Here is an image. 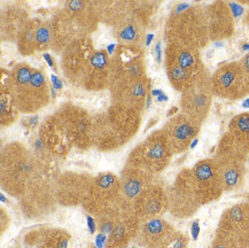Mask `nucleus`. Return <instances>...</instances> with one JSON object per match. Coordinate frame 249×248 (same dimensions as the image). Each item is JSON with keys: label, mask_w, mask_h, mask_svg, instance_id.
I'll return each mask as SVG.
<instances>
[{"label": "nucleus", "mask_w": 249, "mask_h": 248, "mask_svg": "<svg viewBox=\"0 0 249 248\" xmlns=\"http://www.w3.org/2000/svg\"><path fill=\"white\" fill-rule=\"evenodd\" d=\"M154 177L146 171L125 164L120 176L121 196L124 211L133 212L136 201L143 191L154 183Z\"/></svg>", "instance_id": "nucleus-18"}, {"label": "nucleus", "mask_w": 249, "mask_h": 248, "mask_svg": "<svg viewBox=\"0 0 249 248\" xmlns=\"http://www.w3.org/2000/svg\"><path fill=\"white\" fill-rule=\"evenodd\" d=\"M25 248H29V247H25Z\"/></svg>", "instance_id": "nucleus-50"}, {"label": "nucleus", "mask_w": 249, "mask_h": 248, "mask_svg": "<svg viewBox=\"0 0 249 248\" xmlns=\"http://www.w3.org/2000/svg\"><path fill=\"white\" fill-rule=\"evenodd\" d=\"M65 114L74 147L86 149L93 146L92 138V117L79 108H68Z\"/></svg>", "instance_id": "nucleus-25"}, {"label": "nucleus", "mask_w": 249, "mask_h": 248, "mask_svg": "<svg viewBox=\"0 0 249 248\" xmlns=\"http://www.w3.org/2000/svg\"><path fill=\"white\" fill-rule=\"evenodd\" d=\"M193 185L201 205H208L225 192L215 158L203 159L192 168Z\"/></svg>", "instance_id": "nucleus-11"}, {"label": "nucleus", "mask_w": 249, "mask_h": 248, "mask_svg": "<svg viewBox=\"0 0 249 248\" xmlns=\"http://www.w3.org/2000/svg\"><path fill=\"white\" fill-rule=\"evenodd\" d=\"M6 89L11 93L18 113H35L49 104L51 89L44 74L27 63L15 66L6 78Z\"/></svg>", "instance_id": "nucleus-4"}, {"label": "nucleus", "mask_w": 249, "mask_h": 248, "mask_svg": "<svg viewBox=\"0 0 249 248\" xmlns=\"http://www.w3.org/2000/svg\"><path fill=\"white\" fill-rule=\"evenodd\" d=\"M130 248H136V247H135V246H133V247H130Z\"/></svg>", "instance_id": "nucleus-49"}, {"label": "nucleus", "mask_w": 249, "mask_h": 248, "mask_svg": "<svg viewBox=\"0 0 249 248\" xmlns=\"http://www.w3.org/2000/svg\"><path fill=\"white\" fill-rule=\"evenodd\" d=\"M174 225L162 217L151 218L140 222L136 243L142 248H161L176 236Z\"/></svg>", "instance_id": "nucleus-21"}, {"label": "nucleus", "mask_w": 249, "mask_h": 248, "mask_svg": "<svg viewBox=\"0 0 249 248\" xmlns=\"http://www.w3.org/2000/svg\"><path fill=\"white\" fill-rule=\"evenodd\" d=\"M165 39L167 44H181L196 50L207 46L210 38L206 6L186 2L176 5L165 27Z\"/></svg>", "instance_id": "nucleus-3"}, {"label": "nucleus", "mask_w": 249, "mask_h": 248, "mask_svg": "<svg viewBox=\"0 0 249 248\" xmlns=\"http://www.w3.org/2000/svg\"><path fill=\"white\" fill-rule=\"evenodd\" d=\"M140 221L133 212H123L107 238L106 248H126L136 240Z\"/></svg>", "instance_id": "nucleus-26"}, {"label": "nucleus", "mask_w": 249, "mask_h": 248, "mask_svg": "<svg viewBox=\"0 0 249 248\" xmlns=\"http://www.w3.org/2000/svg\"><path fill=\"white\" fill-rule=\"evenodd\" d=\"M240 65L242 67V71H244L246 82H247L248 90H249V53L246 54L244 58L240 60Z\"/></svg>", "instance_id": "nucleus-34"}, {"label": "nucleus", "mask_w": 249, "mask_h": 248, "mask_svg": "<svg viewBox=\"0 0 249 248\" xmlns=\"http://www.w3.org/2000/svg\"><path fill=\"white\" fill-rule=\"evenodd\" d=\"M93 180L90 175L65 173L55 182L57 203L63 206L83 205Z\"/></svg>", "instance_id": "nucleus-17"}, {"label": "nucleus", "mask_w": 249, "mask_h": 248, "mask_svg": "<svg viewBox=\"0 0 249 248\" xmlns=\"http://www.w3.org/2000/svg\"><path fill=\"white\" fill-rule=\"evenodd\" d=\"M5 216H6V213H5V211L4 209H1V232H4L5 230H6V227H5V223L6 224H9V218H8V216L7 217L5 218Z\"/></svg>", "instance_id": "nucleus-41"}, {"label": "nucleus", "mask_w": 249, "mask_h": 248, "mask_svg": "<svg viewBox=\"0 0 249 248\" xmlns=\"http://www.w3.org/2000/svg\"><path fill=\"white\" fill-rule=\"evenodd\" d=\"M37 21H28L25 22L20 30L18 35V50L24 55H29L36 52L37 41H36V30H37Z\"/></svg>", "instance_id": "nucleus-29"}, {"label": "nucleus", "mask_w": 249, "mask_h": 248, "mask_svg": "<svg viewBox=\"0 0 249 248\" xmlns=\"http://www.w3.org/2000/svg\"><path fill=\"white\" fill-rule=\"evenodd\" d=\"M213 95L228 100H238L249 94L240 61L224 63L212 75Z\"/></svg>", "instance_id": "nucleus-12"}, {"label": "nucleus", "mask_w": 249, "mask_h": 248, "mask_svg": "<svg viewBox=\"0 0 249 248\" xmlns=\"http://www.w3.org/2000/svg\"><path fill=\"white\" fill-rule=\"evenodd\" d=\"M110 85V58L107 51H95L89 62L81 87L100 91Z\"/></svg>", "instance_id": "nucleus-23"}, {"label": "nucleus", "mask_w": 249, "mask_h": 248, "mask_svg": "<svg viewBox=\"0 0 249 248\" xmlns=\"http://www.w3.org/2000/svg\"><path fill=\"white\" fill-rule=\"evenodd\" d=\"M139 125V112L113 104L106 112L92 117L93 146L105 152L122 147L135 137Z\"/></svg>", "instance_id": "nucleus-1"}, {"label": "nucleus", "mask_w": 249, "mask_h": 248, "mask_svg": "<svg viewBox=\"0 0 249 248\" xmlns=\"http://www.w3.org/2000/svg\"><path fill=\"white\" fill-rule=\"evenodd\" d=\"M86 222H88V228L91 234H93L95 230H97V222L95 218L92 217L91 215H86Z\"/></svg>", "instance_id": "nucleus-36"}, {"label": "nucleus", "mask_w": 249, "mask_h": 248, "mask_svg": "<svg viewBox=\"0 0 249 248\" xmlns=\"http://www.w3.org/2000/svg\"><path fill=\"white\" fill-rule=\"evenodd\" d=\"M43 56H44V59L46 60V62L49 63V66L51 67V68H54V60L52 59V56H51L49 53H44Z\"/></svg>", "instance_id": "nucleus-42"}, {"label": "nucleus", "mask_w": 249, "mask_h": 248, "mask_svg": "<svg viewBox=\"0 0 249 248\" xmlns=\"http://www.w3.org/2000/svg\"><path fill=\"white\" fill-rule=\"evenodd\" d=\"M200 129L201 124L185 114L179 113L168 120L162 128V131L167 137L169 145L176 155L184 153L191 147V144L199 135Z\"/></svg>", "instance_id": "nucleus-16"}, {"label": "nucleus", "mask_w": 249, "mask_h": 248, "mask_svg": "<svg viewBox=\"0 0 249 248\" xmlns=\"http://www.w3.org/2000/svg\"><path fill=\"white\" fill-rule=\"evenodd\" d=\"M39 136L46 151L55 157H65L74 147L68 123L61 110L43 123Z\"/></svg>", "instance_id": "nucleus-14"}, {"label": "nucleus", "mask_w": 249, "mask_h": 248, "mask_svg": "<svg viewBox=\"0 0 249 248\" xmlns=\"http://www.w3.org/2000/svg\"><path fill=\"white\" fill-rule=\"evenodd\" d=\"M229 6H230V9H231L233 17H238V15H240L242 11H244L242 7H240V6L237 4H229Z\"/></svg>", "instance_id": "nucleus-40"}, {"label": "nucleus", "mask_w": 249, "mask_h": 248, "mask_svg": "<svg viewBox=\"0 0 249 248\" xmlns=\"http://www.w3.org/2000/svg\"><path fill=\"white\" fill-rule=\"evenodd\" d=\"M169 212L176 218H190L202 206L193 185L192 170L183 169L168 190Z\"/></svg>", "instance_id": "nucleus-8"}, {"label": "nucleus", "mask_w": 249, "mask_h": 248, "mask_svg": "<svg viewBox=\"0 0 249 248\" xmlns=\"http://www.w3.org/2000/svg\"><path fill=\"white\" fill-rule=\"evenodd\" d=\"M115 51H116V44H110V45L107 46V53L109 54V55L113 56Z\"/></svg>", "instance_id": "nucleus-43"}, {"label": "nucleus", "mask_w": 249, "mask_h": 248, "mask_svg": "<svg viewBox=\"0 0 249 248\" xmlns=\"http://www.w3.org/2000/svg\"><path fill=\"white\" fill-rule=\"evenodd\" d=\"M210 40H222L231 37L234 31V17L229 4L215 1L206 6Z\"/></svg>", "instance_id": "nucleus-22"}, {"label": "nucleus", "mask_w": 249, "mask_h": 248, "mask_svg": "<svg viewBox=\"0 0 249 248\" xmlns=\"http://www.w3.org/2000/svg\"><path fill=\"white\" fill-rule=\"evenodd\" d=\"M155 54H156V60L159 63L162 62V41H158L155 45Z\"/></svg>", "instance_id": "nucleus-39"}, {"label": "nucleus", "mask_w": 249, "mask_h": 248, "mask_svg": "<svg viewBox=\"0 0 249 248\" xmlns=\"http://www.w3.org/2000/svg\"><path fill=\"white\" fill-rule=\"evenodd\" d=\"M216 233L229 238L239 248H249V202H239L226 209Z\"/></svg>", "instance_id": "nucleus-13"}, {"label": "nucleus", "mask_w": 249, "mask_h": 248, "mask_svg": "<svg viewBox=\"0 0 249 248\" xmlns=\"http://www.w3.org/2000/svg\"><path fill=\"white\" fill-rule=\"evenodd\" d=\"M51 82H52V88L55 89V90H61L63 88L61 79L57 77L56 75H51Z\"/></svg>", "instance_id": "nucleus-37"}, {"label": "nucleus", "mask_w": 249, "mask_h": 248, "mask_svg": "<svg viewBox=\"0 0 249 248\" xmlns=\"http://www.w3.org/2000/svg\"><path fill=\"white\" fill-rule=\"evenodd\" d=\"M187 237L185 236V234L180 233V232H177L176 236L172 238L167 245H164V246L161 248H187Z\"/></svg>", "instance_id": "nucleus-32"}, {"label": "nucleus", "mask_w": 249, "mask_h": 248, "mask_svg": "<svg viewBox=\"0 0 249 248\" xmlns=\"http://www.w3.org/2000/svg\"><path fill=\"white\" fill-rule=\"evenodd\" d=\"M18 110L15 107L14 101L7 89H1V97H0V120L2 126H8L15 122L18 119Z\"/></svg>", "instance_id": "nucleus-30"}, {"label": "nucleus", "mask_w": 249, "mask_h": 248, "mask_svg": "<svg viewBox=\"0 0 249 248\" xmlns=\"http://www.w3.org/2000/svg\"><path fill=\"white\" fill-rule=\"evenodd\" d=\"M162 93H163V92H162L161 90H153L151 94L153 95V97H159V95H161Z\"/></svg>", "instance_id": "nucleus-46"}, {"label": "nucleus", "mask_w": 249, "mask_h": 248, "mask_svg": "<svg viewBox=\"0 0 249 248\" xmlns=\"http://www.w3.org/2000/svg\"><path fill=\"white\" fill-rule=\"evenodd\" d=\"M215 160L218 165L225 192H233L241 189L245 183L247 158L238 157V155L216 154Z\"/></svg>", "instance_id": "nucleus-24"}, {"label": "nucleus", "mask_w": 249, "mask_h": 248, "mask_svg": "<svg viewBox=\"0 0 249 248\" xmlns=\"http://www.w3.org/2000/svg\"><path fill=\"white\" fill-rule=\"evenodd\" d=\"M246 23H247V25L249 27V12L247 13V15H246Z\"/></svg>", "instance_id": "nucleus-48"}, {"label": "nucleus", "mask_w": 249, "mask_h": 248, "mask_svg": "<svg viewBox=\"0 0 249 248\" xmlns=\"http://www.w3.org/2000/svg\"><path fill=\"white\" fill-rule=\"evenodd\" d=\"M36 41H37V50L47 49L50 44H52V31L51 27H47L45 24L38 25L36 30Z\"/></svg>", "instance_id": "nucleus-31"}, {"label": "nucleus", "mask_w": 249, "mask_h": 248, "mask_svg": "<svg viewBox=\"0 0 249 248\" xmlns=\"http://www.w3.org/2000/svg\"><path fill=\"white\" fill-rule=\"evenodd\" d=\"M210 248H239V247L237 244L233 243V241L230 240L229 238L216 233Z\"/></svg>", "instance_id": "nucleus-33"}, {"label": "nucleus", "mask_w": 249, "mask_h": 248, "mask_svg": "<svg viewBox=\"0 0 249 248\" xmlns=\"http://www.w3.org/2000/svg\"><path fill=\"white\" fill-rule=\"evenodd\" d=\"M213 97L212 76H209L208 71H206L192 87L181 93V113L202 125L208 117Z\"/></svg>", "instance_id": "nucleus-10"}, {"label": "nucleus", "mask_w": 249, "mask_h": 248, "mask_svg": "<svg viewBox=\"0 0 249 248\" xmlns=\"http://www.w3.org/2000/svg\"><path fill=\"white\" fill-rule=\"evenodd\" d=\"M167 212H169L168 190L155 182L143 191L133 207V213L140 222L161 217Z\"/></svg>", "instance_id": "nucleus-19"}, {"label": "nucleus", "mask_w": 249, "mask_h": 248, "mask_svg": "<svg viewBox=\"0 0 249 248\" xmlns=\"http://www.w3.org/2000/svg\"><path fill=\"white\" fill-rule=\"evenodd\" d=\"M94 52L92 41L88 37L71 41L63 51V72L75 85L82 84L86 68Z\"/></svg>", "instance_id": "nucleus-15"}, {"label": "nucleus", "mask_w": 249, "mask_h": 248, "mask_svg": "<svg viewBox=\"0 0 249 248\" xmlns=\"http://www.w3.org/2000/svg\"><path fill=\"white\" fill-rule=\"evenodd\" d=\"M228 133L233 142L249 155V113L234 116L229 123Z\"/></svg>", "instance_id": "nucleus-27"}, {"label": "nucleus", "mask_w": 249, "mask_h": 248, "mask_svg": "<svg viewBox=\"0 0 249 248\" xmlns=\"http://www.w3.org/2000/svg\"><path fill=\"white\" fill-rule=\"evenodd\" d=\"M40 163L21 142H11L1 152V186L14 196H24L39 178Z\"/></svg>", "instance_id": "nucleus-2"}, {"label": "nucleus", "mask_w": 249, "mask_h": 248, "mask_svg": "<svg viewBox=\"0 0 249 248\" xmlns=\"http://www.w3.org/2000/svg\"><path fill=\"white\" fill-rule=\"evenodd\" d=\"M158 101L159 103H161V101H168V97L164 93H162L161 95H159L158 97Z\"/></svg>", "instance_id": "nucleus-45"}, {"label": "nucleus", "mask_w": 249, "mask_h": 248, "mask_svg": "<svg viewBox=\"0 0 249 248\" xmlns=\"http://www.w3.org/2000/svg\"><path fill=\"white\" fill-rule=\"evenodd\" d=\"M191 231H192V237L194 240L197 239L200 233V225H199V221H194L192 223V227H191Z\"/></svg>", "instance_id": "nucleus-38"}, {"label": "nucleus", "mask_w": 249, "mask_h": 248, "mask_svg": "<svg viewBox=\"0 0 249 248\" xmlns=\"http://www.w3.org/2000/svg\"><path fill=\"white\" fill-rule=\"evenodd\" d=\"M164 67L175 90L183 93L207 71L200 50L181 44H167Z\"/></svg>", "instance_id": "nucleus-5"}, {"label": "nucleus", "mask_w": 249, "mask_h": 248, "mask_svg": "<svg viewBox=\"0 0 249 248\" xmlns=\"http://www.w3.org/2000/svg\"><path fill=\"white\" fill-rule=\"evenodd\" d=\"M174 155L162 129L156 130L131 151L126 165L158 176L167 169Z\"/></svg>", "instance_id": "nucleus-6"}, {"label": "nucleus", "mask_w": 249, "mask_h": 248, "mask_svg": "<svg viewBox=\"0 0 249 248\" xmlns=\"http://www.w3.org/2000/svg\"><path fill=\"white\" fill-rule=\"evenodd\" d=\"M82 206L94 217L125 212L121 196L120 177L111 173H102L93 177L90 190Z\"/></svg>", "instance_id": "nucleus-7"}, {"label": "nucleus", "mask_w": 249, "mask_h": 248, "mask_svg": "<svg viewBox=\"0 0 249 248\" xmlns=\"http://www.w3.org/2000/svg\"><path fill=\"white\" fill-rule=\"evenodd\" d=\"M145 77V63L142 49L123 44L116 47L114 55L110 58V85Z\"/></svg>", "instance_id": "nucleus-9"}, {"label": "nucleus", "mask_w": 249, "mask_h": 248, "mask_svg": "<svg viewBox=\"0 0 249 248\" xmlns=\"http://www.w3.org/2000/svg\"><path fill=\"white\" fill-rule=\"evenodd\" d=\"M107 238H108V237L106 236V234L100 233V232H99L98 236L95 237V245H97V247H98V248H104V247H106Z\"/></svg>", "instance_id": "nucleus-35"}, {"label": "nucleus", "mask_w": 249, "mask_h": 248, "mask_svg": "<svg viewBox=\"0 0 249 248\" xmlns=\"http://www.w3.org/2000/svg\"><path fill=\"white\" fill-rule=\"evenodd\" d=\"M242 107H245V108H249V99L248 100H246L244 104H242Z\"/></svg>", "instance_id": "nucleus-47"}, {"label": "nucleus", "mask_w": 249, "mask_h": 248, "mask_svg": "<svg viewBox=\"0 0 249 248\" xmlns=\"http://www.w3.org/2000/svg\"><path fill=\"white\" fill-rule=\"evenodd\" d=\"M147 77L136 81L115 83L109 87L114 105L142 112L147 100Z\"/></svg>", "instance_id": "nucleus-20"}, {"label": "nucleus", "mask_w": 249, "mask_h": 248, "mask_svg": "<svg viewBox=\"0 0 249 248\" xmlns=\"http://www.w3.org/2000/svg\"><path fill=\"white\" fill-rule=\"evenodd\" d=\"M71 236L62 229H41L34 248H70Z\"/></svg>", "instance_id": "nucleus-28"}, {"label": "nucleus", "mask_w": 249, "mask_h": 248, "mask_svg": "<svg viewBox=\"0 0 249 248\" xmlns=\"http://www.w3.org/2000/svg\"><path fill=\"white\" fill-rule=\"evenodd\" d=\"M153 38H154V35H153V34H148L147 36H146V41H145V45H146V46L151 45Z\"/></svg>", "instance_id": "nucleus-44"}]
</instances>
